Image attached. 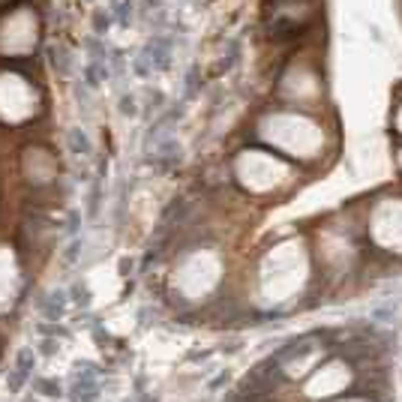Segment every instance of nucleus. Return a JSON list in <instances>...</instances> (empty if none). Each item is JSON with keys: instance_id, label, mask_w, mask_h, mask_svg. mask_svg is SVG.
Listing matches in <instances>:
<instances>
[{"instance_id": "nucleus-1", "label": "nucleus", "mask_w": 402, "mask_h": 402, "mask_svg": "<svg viewBox=\"0 0 402 402\" xmlns=\"http://www.w3.org/2000/svg\"><path fill=\"white\" fill-rule=\"evenodd\" d=\"M96 399H99L96 369L90 363H78L75 378H72V402H96Z\"/></svg>"}, {"instance_id": "nucleus-2", "label": "nucleus", "mask_w": 402, "mask_h": 402, "mask_svg": "<svg viewBox=\"0 0 402 402\" xmlns=\"http://www.w3.org/2000/svg\"><path fill=\"white\" fill-rule=\"evenodd\" d=\"M36 303H39V309H42V312H45V315H48L51 321H57V318L63 315V303H66V300H63V294L57 291V294H48V297H39Z\"/></svg>"}, {"instance_id": "nucleus-3", "label": "nucleus", "mask_w": 402, "mask_h": 402, "mask_svg": "<svg viewBox=\"0 0 402 402\" xmlns=\"http://www.w3.org/2000/svg\"><path fill=\"white\" fill-rule=\"evenodd\" d=\"M33 366H36V354H33V348H21L18 354H15V369H21V372H33Z\"/></svg>"}, {"instance_id": "nucleus-4", "label": "nucleus", "mask_w": 402, "mask_h": 402, "mask_svg": "<svg viewBox=\"0 0 402 402\" xmlns=\"http://www.w3.org/2000/svg\"><path fill=\"white\" fill-rule=\"evenodd\" d=\"M27 378H30L27 372H21V369H12V372H9V378H6V390H9V393H21V387L27 384Z\"/></svg>"}, {"instance_id": "nucleus-5", "label": "nucleus", "mask_w": 402, "mask_h": 402, "mask_svg": "<svg viewBox=\"0 0 402 402\" xmlns=\"http://www.w3.org/2000/svg\"><path fill=\"white\" fill-rule=\"evenodd\" d=\"M69 144H72V150H75L78 156H87V153H90V144H87L84 132H78V129H72V132H69Z\"/></svg>"}, {"instance_id": "nucleus-6", "label": "nucleus", "mask_w": 402, "mask_h": 402, "mask_svg": "<svg viewBox=\"0 0 402 402\" xmlns=\"http://www.w3.org/2000/svg\"><path fill=\"white\" fill-rule=\"evenodd\" d=\"M36 390H42V393H45V396H51V399L63 396L60 384H57V381H51V378H39V381H36Z\"/></svg>"}, {"instance_id": "nucleus-7", "label": "nucleus", "mask_w": 402, "mask_h": 402, "mask_svg": "<svg viewBox=\"0 0 402 402\" xmlns=\"http://www.w3.org/2000/svg\"><path fill=\"white\" fill-rule=\"evenodd\" d=\"M72 294H75V297H72L75 303H81V306H87V303H90V291H87V288L75 285V288H72Z\"/></svg>"}, {"instance_id": "nucleus-8", "label": "nucleus", "mask_w": 402, "mask_h": 402, "mask_svg": "<svg viewBox=\"0 0 402 402\" xmlns=\"http://www.w3.org/2000/svg\"><path fill=\"white\" fill-rule=\"evenodd\" d=\"M39 351H42V354H45V357H51V354H54V351H57V345H54V342H51V339H48V342H42V348H39Z\"/></svg>"}]
</instances>
